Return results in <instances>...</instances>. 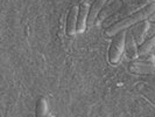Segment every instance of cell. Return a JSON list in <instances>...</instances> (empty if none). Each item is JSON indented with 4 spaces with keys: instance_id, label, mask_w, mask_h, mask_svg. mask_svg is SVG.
<instances>
[{
    "instance_id": "1",
    "label": "cell",
    "mask_w": 155,
    "mask_h": 117,
    "mask_svg": "<svg viewBox=\"0 0 155 117\" xmlns=\"http://www.w3.org/2000/svg\"><path fill=\"white\" fill-rule=\"evenodd\" d=\"M155 12V1H152L150 4H148L147 6H145L143 8H141L140 11L135 12L132 15L127 16L123 20L118 21L117 23H114L113 26H111L110 28L105 29V35L113 38L116 34L120 33L121 31H126L128 28L133 27L134 25L141 22L143 20H147L149 16L152 15Z\"/></svg>"
},
{
    "instance_id": "2",
    "label": "cell",
    "mask_w": 155,
    "mask_h": 117,
    "mask_svg": "<svg viewBox=\"0 0 155 117\" xmlns=\"http://www.w3.org/2000/svg\"><path fill=\"white\" fill-rule=\"evenodd\" d=\"M147 5L148 4H126V5H123V7L120 8L117 13H114L112 16H110L109 19H106L101 25H103V27L105 29H107V28H110L111 26H113L118 21L123 20V19L127 18V16L132 15L135 12L140 11L141 8H143Z\"/></svg>"
},
{
    "instance_id": "3",
    "label": "cell",
    "mask_w": 155,
    "mask_h": 117,
    "mask_svg": "<svg viewBox=\"0 0 155 117\" xmlns=\"http://www.w3.org/2000/svg\"><path fill=\"white\" fill-rule=\"evenodd\" d=\"M126 31H121L120 33L116 34L113 36L112 43L109 49V61L112 64H117L121 60V56L125 52V40H126Z\"/></svg>"
},
{
    "instance_id": "4",
    "label": "cell",
    "mask_w": 155,
    "mask_h": 117,
    "mask_svg": "<svg viewBox=\"0 0 155 117\" xmlns=\"http://www.w3.org/2000/svg\"><path fill=\"white\" fill-rule=\"evenodd\" d=\"M128 70L137 75H155V63L145 61H133L128 66Z\"/></svg>"
},
{
    "instance_id": "5",
    "label": "cell",
    "mask_w": 155,
    "mask_h": 117,
    "mask_svg": "<svg viewBox=\"0 0 155 117\" xmlns=\"http://www.w3.org/2000/svg\"><path fill=\"white\" fill-rule=\"evenodd\" d=\"M125 52L132 61H137L139 59V47L137 43V40L134 38L131 31H127L126 40H125Z\"/></svg>"
},
{
    "instance_id": "6",
    "label": "cell",
    "mask_w": 155,
    "mask_h": 117,
    "mask_svg": "<svg viewBox=\"0 0 155 117\" xmlns=\"http://www.w3.org/2000/svg\"><path fill=\"white\" fill-rule=\"evenodd\" d=\"M149 26H150V22L148 20H143V21L137 23V25H134L133 27L130 28L131 32H132V34L134 35L135 40H137V43L139 46H141L145 42V40L147 39Z\"/></svg>"
},
{
    "instance_id": "7",
    "label": "cell",
    "mask_w": 155,
    "mask_h": 117,
    "mask_svg": "<svg viewBox=\"0 0 155 117\" xmlns=\"http://www.w3.org/2000/svg\"><path fill=\"white\" fill-rule=\"evenodd\" d=\"M123 1L121 0H114V1H107L106 5L103 7V9L101 11L99 15H98V20L99 22H104L106 19H109L110 16H112L114 13H117L120 8L123 7Z\"/></svg>"
},
{
    "instance_id": "8",
    "label": "cell",
    "mask_w": 155,
    "mask_h": 117,
    "mask_svg": "<svg viewBox=\"0 0 155 117\" xmlns=\"http://www.w3.org/2000/svg\"><path fill=\"white\" fill-rule=\"evenodd\" d=\"M78 6L74 5L71 6L68 12V16H67V23H65V33L72 36L76 34L77 32V19H78Z\"/></svg>"
},
{
    "instance_id": "9",
    "label": "cell",
    "mask_w": 155,
    "mask_h": 117,
    "mask_svg": "<svg viewBox=\"0 0 155 117\" xmlns=\"http://www.w3.org/2000/svg\"><path fill=\"white\" fill-rule=\"evenodd\" d=\"M90 4L87 1L81 2L78 6V19H77V32L83 33L86 29L87 26V18H89V12H90Z\"/></svg>"
},
{
    "instance_id": "10",
    "label": "cell",
    "mask_w": 155,
    "mask_h": 117,
    "mask_svg": "<svg viewBox=\"0 0 155 117\" xmlns=\"http://www.w3.org/2000/svg\"><path fill=\"white\" fill-rule=\"evenodd\" d=\"M107 0H94L93 4L90 6L89 18H87V26H93L96 21L98 20V15L101 13L103 7L106 5Z\"/></svg>"
},
{
    "instance_id": "11",
    "label": "cell",
    "mask_w": 155,
    "mask_h": 117,
    "mask_svg": "<svg viewBox=\"0 0 155 117\" xmlns=\"http://www.w3.org/2000/svg\"><path fill=\"white\" fill-rule=\"evenodd\" d=\"M137 90L139 91L145 98H147L149 102H152L155 105V88L148 82H140L137 84Z\"/></svg>"
},
{
    "instance_id": "12",
    "label": "cell",
    "mask_w": 155,
    "mask_h": 117,
    "mask_svg": "<svg viewBox=\"0 0 155 117\" xmlns=\"http://www.w3.org/2000/svg\"><path fill=\"white\" fill-rule=\"evenodd\" d=\"M155 48V35L147 38L145 40V42L139 46V57L140 56H145L147 54H150L152 50Z\"/></svg>"
},
{
    "instance_id": "13",
    "label": "cell",
    "mask_w": 155,
    "mask_h": 117,
    "mask_svg": "<svg viewBox=\"0 0 155 117\" xmlns=\"http://www.w3.org/2000/svg\"><path fill=\"white\" fill-rule=\"evenodd\" d=\"M47 112H48V103L43 97H41L36 102L35 117H47Z\"/></svg>"
},
{
    "instance_id": "14",
    "label": "cell",
    "mask_w": 155,
    "mask_h": 117,
    "mask_svg": "<svg viewBox=\"0 0 155 117\" xmlns=\"http://www.w3.org/2000/svg\"><path fill=\"white\" fill-rule=\"evenodd\" d=\"M123 4H150L152 0H121Z\"/></svg>"
},
{
    "instance_id": "15",
    "label": "cell",
    "mask_w": 155,
    "mask_h": 117,
    "mask_svg": "<svg viewBox=\"0 0 155 117\" xmlns=\"http://www.w3.org/2000/svg\"><path fill=\"white\" fill-rule=\"evenodd\" d=\"M155 35V22H150V26H149V29H148V34L147 38H150Z\"/></svg>"
},
{
    "instance_id": "16",
    "label": "cell",
    "mask_w": 155,
    "mask_h": 117,
    "mask_svg": "<svg viewBox=\"0 0 155 117\" xmlns=\"http://www.w3.org/2000/svg\"><path fill=\"white\" fill-rule=\"evenodd\" d=\"M147 20L149 21V22H155V12L153 13V14H152V15L149 16V18H148Z\"/></svg>"
},
{
    "instance_id": "17",
    "label": "cell",
    "mask_w": 155,
    "mask_h": 117,
    "mask_svg": "<svg viewBox=\"0 0 155 117\" xmlns=\"http://www.w3.org/2000/svg\"><path fill=\"white\" fill-rule=\"evenodd\" d=\"M152 54H153V55H154V56H155V48H154V49H153V50H152Z\"/></svg>"
},
{
    "instance_id": "18",
    "label": "cell",
    "mask_w": 155,
    "mask_h": 117,
    "mask_svg": "<svg viewBox=\"0 0 155 117\" xmlns=\"http://www.w3.org/2000/svg\"><path fill=\"white\" fill-rule=\"evenodd\" d=\"M49 117H55V116H53V115H50V116H49Z\"/></svg>"
},
{
    "instance_id": "19",
    "label": "cell",
    "mask_w": 155,
    "mask_h": 117,
    "mask_svg": "<svg viewBox=\"0 0 155 117\" xmlns=\"http://www.w3.org/2000/svg\"><path fill=\"white\" fill-rule=\"evenodd\" d=\"M152 1H155V0H152Z\"/></svg>"
}]
</instances>
